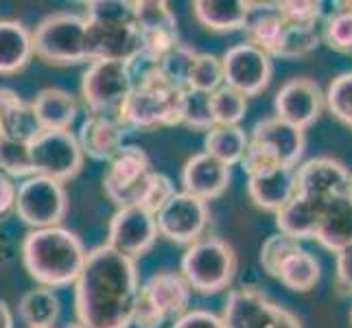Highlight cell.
<instances>
[{"label":"cell","mask_w":352,"mask_h":328,"mask_svg":"<svg viewBox=\"0 0 352 328\" xmlns=\"http://www.w3.org/2000/svg\"><path fill=\"white\" fill-rule=\"evenodd\" d=\"M138 291L136 261L118 254L107 243L94 248L75 281L77 318L94 328H129Z\"/></svg>","instance_id":"obj_1"},{"label":"cell","mask_w":352,"mask_h":328,"mask_svg":"<svg viewBox=\"0 0 352 328\" xmlns=\"http://www.w3.org/2000/svg\"><path fill=\"white\" fill-rule=\"evenodd\" d=\"M86 259L88 252L81 239L62 226L31 230L22 241L24 270L40 287L59 289L75 285Z\"/></svg>","instance_id":"obj_2"},{"label":"cell","mask_w":352,"mask_h":328,"mask_svg":"<svg viewBox=\"0 0 352 328\" xmlns=\"http://www.w3.org/2000/svg\"><path fill=\"white\" fill-rule=\"evenodd\" d=\"M88 62L112 59L133 66L140 62L142 42L133 20V3L125 0H92L86 3Z\"/></svg>","instance_id":"obj_3"},{"label":"cell","mask_w":352,"mask_h":328,"mask_svg":"<svg viewBox=\"0 0 352 328\" xmlns=\"http://www.w3.org/2000/svg\"><path fill=\"white\" fill-rule=\"evenodd\" d=\"M182 103L184 90L173 86L160 70L149 66L133 81L129 99L120 109L118 120L125 129L149 131L155 127L182 125Z\"/></svg>","instance_id":"obj_4"},{"label":"cell","mask_w":352,"mask_h":328,"mask_svg":"<svg viewBox=\"0 0 352 328\" xmlns=\"http://www.w3.org/2000/svg\"><path fill=\"white\" fill-rule=\"evenodd\" d=\"M236 252L219 237H201L190 243L182 256V278L190 291L204 296L221 294L236 276Z\"/></svg>","instance_id":"obj_5"},{"label":"cell","mask_w":352,"mask_h":328,"mask_svg":"<svg viewBox=\"0 0 352 328\" xmlns=\"http://www.w3.org/2000/svg\"><path fill=\"white\" fill-rule=\"evenodd\" d=\"M86 16L59 14L46 16L31 33L33 55L51 66H77L88 62Z\"/></svg>","instance_id":"obj_6"},{"label":"cell","mask_w":352,"mask_h":328,"mask_svg":"<svg viewBox=\"0 0 352 328\" xmlns=\"http://www.w3.org/2000/svg\"><path fill=\"white\" fill-rule=\"evenodd\" d=\"M190 287L171 270L155 272L140 285L131 326L162 328L164 322L182 318L190 305Z\"/></svg>","instance_id":"obj_7"},{"label":"cell","mask_w":352,"mask_h":328,"mask_svg":"<svg viewBox=\"0 0 352 328\" xmlns=\"http://www.w3.org/2000/svg\"><path fill=\"white\" fill-rule=\"evenodd\" d=\"M133 90L131 66L112 59L90 62L81 77V96L90 114L118 118Z\"/></svg>","instance_id":"obj_8"},{"label":"cell","mask_w":352,"mask_h":328,"mask_svg":"<svg viewBox=\"0 0 352 328\" xmlns=\"http://www.w3.org/2000/svg\"><path fill=\"white\" fill-rule=\"evenodd\" d=\"M18 219L33 230L62 226L68 212V195L62 182L44 175H31L18 186L16 210Z\"/></svg>","instance_id":"obj_9"},{"label":"cell","mask_w":352,"mask_h":328,"mask_svg":"<svg viewBox=\"0 0 352 328\" xmlns=\"http://www.w3.org/2000/svg\"><path fill=\"white\" fill-rule=\"evenodd\" d=\"M35 175L68 182L83 168V151L70 129H42L29 144Z\"/></svg>","instance_id":"obj_10"},{"label":"cell","mask_w":352,"mask_h":328,"mask_svg":"<svg viewBox=\"0 0 352 328\" xmlns=\"http://www.w3.org/2000/svg\"><path fill=\"white\" fill-rule=\"evenodd\" d=\"M153 173L147 151L138 144H123L120 151L107 162L103 175V190L118 208L138 206L147 179Z\"/></svg>","instance_id":"obj_11"},{"label":"cell","mask_w":352,"mask_h":328,"mask_svg":"<svg viewBox=\"0 0 352 328\" xmlns=\"http://www.w3.org/2000/svg\"><path fill=\"white\" fill-rule=\"evenodd\" d=\"M133 20L140 33V59L155 66L160 59L179 44L177 18L168 3L162 0H138L133 3Z\"/></svg>","instance_id":"obj_12"},{"label":"cell","mask_w":352,"mask_h":328,"mask_svg":"<svg viewBox=\"0 0 352 328\" xmlns=\"http://www.w3.org/2000/svg\"><path fill=\"white\" fill-rule=\"evenodd\" d=\"M223 86L241 92L243 96H256L272 83L274 64L272 57L254 44H236L228 48L221 57Z\"/></svg>","instance_id":"obj_13"},{"label":"cell","mask_w":352,"mask_h":328,"mask_svg":"<svg viewBox=\"0 0 352 328\" xmlns=\"http://www.w3.org/2000/svg\"><path fill=\"white\" fill-rule=\"evenodd\" d=\"M210 221L208 204L179 190L168 199L160 210L155 212V223L160 237L179 243V245H190L201 239Z\"/></svg>","instance_id":"obj_14"},{"label":"cell","mask_w":352,"mask_h":328,"mask_svg":"<svg viewBox=\"0 0 352 328\" xmlns=\"http://www.w3.org/2000/svg\"><path fill=\"white\" fill-rule=\"evenodd\" d=\"M157 223L155 217L140 206H125L118 208L110 221L107 232V245L123 256L136 261L144 256L157 241Z\"/></svg>","instance_id":"obj_15"},{"label":"cell","mask_w":352,"mask_h":328,"mask_svg":"<svg viewBox=\"0 0 352 328\" xmlns=\"http://www.w3.org/2000/svg\"><path fill=\"white\" fill-rule=\"evenodd\" d=\"M326 105V96L318 81L309 77L289 79L276 94V116L300 129L311 127L320 118Z\"/></svg>","instance_id":"obj_16"},{"label":"cell","mask_w":352,"mask_h":328,"mask_svg":"<svg viewBox=\"0 0 352 328\" xmlns=\"http://www.w3.org/2000/svg\"><path fill=\"white\" fill-rule=\"evenodd\" d=\"M280 305H276L256 287L232 289L226 298L221 324L223 328H270Z\"/></svg>","instance_id":"obj_17"},{"label":"cell","mask_w":352,"mask_h":328,"mask_svg":"<svg viewBox=\"0 0 352 328\" xmlns=\"http://www.w3.org/2000/svg\"><path fill=\"white\" fill-rule=\"evenodd\" d=\"M252 142H258L270 151L280 166H298L307 149V133L287 120L270 116L258 120L250 133Z\"/></svg>","instance_id":"obj_18"},{"label":"cell","mask_w":352,"mask_h":328,"mask_svg":"<svg viewBox=\"0 0 352 328\" xmlns=\"http://www.w3.org/2000/svg\"><path fill=\"white\" fill-rule=\"evenodd\" d=\"M298 193H307L318 199L331 201L344 197L348 190L350 171L346 164L333 157H313L296 168Z\"/></svg>","instance_id":"obj_19"},{"label":"cell","mask_w":352,"mask_h":328,"mask_svg":"<svg viewBox=\"0 0 352 328\" xmlns=\"http://www.w3.org/2000/svg\"><path fill=\"white\" fill-rule=\"evenodd\" d=\"M230 179H232V168L204 151L188 157L184 168H182V188H184V193L206 204L223 195Z\"/></svg>","instance_id":"obj_20"},{"label":"cell","mask_w":352,"mask_h":328,"mask_svg":"<svg viewBox=\"0 0 352 328\" xmlns=\"http://www.w3.org/2000/svg\"><path fill=\"white\" fill-rule=\"evenodd\" d=\"M125 133L127 129L120 125L118 118L88 114V118L81 123L77 140L83 155L99 162H110L123 147Z\"/></svg>","instance_id":"obj_21"},{"label":"cell","mask_w":352,"mask_h":328,"mask_svg":"<svg viewBox=\"0 0 352 328\" xmlns=\"http://www.w3.org/2000/svg\"><path fill=\"white\" fill-rule=\"evenodd\" d=\"M326 204L329 201L307 195V193H296L276 212V226L280 230V234H287L296 241L315 239V232H318L326 210Z\"/></svg>","instance_id":"obj_22"},{"label":"cell","mask_w":352,"mask_h":328,"mask_svg":"<svg viewBox=\"0 0 352 328\" xmlns=\"http://www.w3.org/2000/svg\"><path fill=\"white\" fill-rule=\"evenodd\" d=\"M298 168V166H296ZM294 166H276L248 177V193L252 201L263 210L278 212L298 193Z\"/></svg>","instance_id":"obj_23"},{"label":"cell","mask_w":352,"mask_h":328,"mask_svg":"<svg viewBox=\"0 0 352 328\" xmlns=\"http://www.w3.org/2000/svg\"><path fill=\"white\" fill-rule=\"evenodd\" d=\"M40 131L31 103L24 101L16 90L0 86V136L31 142Z\"/></svg>","instance_id":"obj_24"},{"label":"cell","mask_w":352,"mask_h":328,"mask_svg":"<svg viewBox=\"0 0 352 328\" xmlns=\"http://www.w3.org/2000/svg\"><path fill=\"white\" fill-rule=\"evenodd\" d=\"M287 27V20L278 9V3H250V14L245 22L248 44L258 46L272 57Z\"/></svg>","instance_id":"obj_25"},{"label":"cell","mask_w":352,"mask_h":328,"mask_svg":"<svg viewBox=\"0 0 352 328\" xmlns=\"http://www.w3.org/2000/svg\"><path fill=\"white\" fill-rule=\"evenodd\" d=\"M40 129H70L79 114V103L62 88H44L31 101Z\"/></svg>","instance_id":"obj_26"},{"label":"cell","mask_w":352,"mask_h":328,"mask_svg":"<svg viewBox=\"0 0 352 328\" xmlns=\"http://www.w3.org/2000/svg\"><path fill=\"white\" fill-rule=\"evenodd\" d=\"M192 14L210 31H243L250 14V3L248 0H195Z\"/></svg>","instance_id":"obj_27"},{"label":"cell","mask_w":352,"mask_h":328,"mask_svg":"<svg viewBox=\"0 0 352 328\" xmlns=\"http://www.w3.org/2000/svg\"><path fill=\"white\" fill-rule=\"evenodd\" d=\"M33 57L31 31L18 20H0V75H16Z\"/></svg>","instance_id":"obj_28"},{"label":"cell","mask_w":352,"mask_h":328,"mask_svg":"<svg viewBox=\"0 0 352 328\" xmlns=\"http://www.w3.org/2000/svg\"><path fill=\"white\" fill-rule=\"evenodd\" d=\"M315 239L335 254L352 245V201L346 195L326 204Z\"/></svg>","instance_id":"obj_29"},{"label":"cell","mask_w":352,"mask_h":328,"mask_svg":"<svg viewBox=\"0 0 352 328\" xmlns=\"http://www.w3.org/2000/svg\"><path fill=\"white\" fill-rule=\"evenodd\" d=\"M62 305L53 289L38 287L27 291L20 298L18 315L27 324V328H55V322L59 320Z\"/></svg>","instance_id":"obj_30"},{"label":"cell","mask_w":352,"mask_h":328,"mask_svg":"<svg viewBox=\"0 0 352 328\" xmlns=\"http://www.w3.org/2000/svg\"><path fill=\"white\" fill-rule=\"evenodd\" d=\"M276 278L280 281L287 289L291 291H311L322 278V265L320 261L313 256L311 252L305 248H300L298 252L289 254L283 261V265L278 267Z\"/></svg>","instance_id":"obj_31"},{"label":"cell","mask_w":352,"mask_h":328,"mask_svg":"<svg viewBox=\"0 0 352 328\" xmlns=\"http://www.w3.org/2000/svg\"><path fill=\"white\" fill-rule=\"evenodd\" d=\"M248 144H250V136L245 133V129H241L239 125L236 127L214 125L210 131H206V136H204V153L217 157L219 162L232 168L234 164L243 160Z\"/></svg>","instance_id":"obj_32"},{"label":"cell","mask_w":352,"mask_h":328,"mask_svg":"<svg viewBox=\"0 0 352 328\" xmlns=\"http://www.w3.org/2000/svg\"><path fill=\"white\" fill-rule=\"evenodd\" d=\"M320 40H322V35L318 31V24L287 22L283 38H280V42H278L272 57H283V59L305 57L318 48Z\"/></svg>","instance_id":"obj_33"},{"label":"cell","mask_w":352,"mask_h":328,"mask_svg":"<svg viewBox=\"0 0 352 328\" xmlns=\"http://www.w3.org/2000/svg\"><path fill=\"white\" fill-rule=\"evenodd\" d=\"M210 109L214 125L236 127L248 114V99L241 92L221 86L210 94Z\"/></svg>","instance_id":"obj_34"},{"label":"cell","mask_w":352,"mask_h":328,"mask_svg":"<svg viewBox=\"0 0 352 328\" xmlns=\"http://www.w3.org/2000/svg\"><path fill=\"white\" fill-rule=\"evenodd\" d=\"M195 59H197V51H195V48H190L188 44H182L179 42L153 68L160 70L162 75L173 83V86L186 90V86H188V75H190L192 64H195Z\"/></svg>","instance_id":"obj_35"},{"label":"cell","mask_w":352,"mask_h":328,"mask_svg":"<svg viewBox=\"0 0 352 328\" xmlns=\"http://www.w3.org/2000/svg\"><path fill=\"white\" fill-rule=\"evenodd\" d=\"M342 9H333L324 16V33L331 48L339 53H352V5H339Z\"/></svg>","instance_id":"obj_36"},{"label":"cell","mask_w":352,"mask_h":328,"mask_svg":"<svg viewBox=\"0 0 352 328\" xmlns=\"http://www.w3.org/2000/svg\"><path fill=\"white\" fill-rule=\"evenodd\" d=\"M29 144L31 142L0 136V171H3L5 175H9L11 179L35 175L33 164H31Z\"/></svg>","instance_id":"obj_37"},{"label":"cell","mask_w":352,"mask_h":328,"mask_svg":"<svg viewBox=\"0 0 352 328\" xmlns=\"http://www.w3.org/2000/svg\"><path fill=\"white\" fill-rule=\"evenodd\" d=\"M221 86H223L221 57L210 55V53H197V59H195V64H192L190 75H188L186 90H199L206 94H212Z\"/></svg>","instance_id":"obj_38"},{"label":"cell","mask_w":352,"mask_h":328,"mask_svg":"<svg viewBox=\"0 0 352 328\" xmlns=\"http://www.w3.org/2000/svg\"><path fill=\"white\" fill-rule=\"evenodd\" d=\"M182 125L197 131H210L214 127L210 94L199 90H184V103H182Z\"/></svg>","instance_id":"obj_39"},{"label":"cell","mask_w":352,"mask_h":328,"mask_svg":"<svg viewBox=\"0 0 352 328\" xmlns=\"http://www.w3.org/2000/svg\"><path fill=\"white\" fill-rule=\"evenodd\" d=\"M326 96V105L337 120L352 129V72H344L333 79Z\"/></svg>","instance_id":"obj_40"},{"label":"cell","mask_w":352,"mask_h":328,"mask_svg":"<svg viewBox=\"0 0 352 328\" xmlns=\"http://www.w3.org/2000/svg\"><path fill=\"white\" fill-rule=\"evenodd\" d=\"M302 245H300V241L296 239H291L287 234H274L270 237L265 243H263V248H261V265H263V270L274 276L278 274V267L283 265V261L289 256V254H294L298 252Z\"/></svg>","instance_id":"obj_41"},{"label":"cell","mask_w":352,"mask_h":328,"mask_svg":"<svg viewBox=\"0 0 352 328\" xmlns=\"http://www.w3.org/2000/svg\"><path fill=\"white\" fill-rule=\"evenodd\" d=\"M175 184L173 179L160 173V171H153L147 179V186L142 190V197L138 201L140 208H144L147 212H151L155 217V212L162 208V206L175 195Z\"/></svg>","instance_id":"obj_42"},{"label":"cell","mask_w":352,"mask_h":328,"mask_svg":"<svg viewBox=\"0 0 352 328\" xmlns=\"http://www.w3.org/2000/svg\"><path fill=\"white\" fill-rule=\"evenodd\" d=\"M278 9L287 22L296 24H320L326 16L324 3H315V0H283L278 3Z\"/></svg>","instance_id":"obj_43"},{"label":"cell","mask_w":352,"mask_h":328,"mask_svg":"<svg viewBox=\"0 0 352 328\" xmlns=\"http://www.w3.org/2000/svg\"><path fill=\"white\" fill-rule=\"evenodd\" d=\"M171 328H223V324L219 315L204 309H192L177 318Z\"/></svg>","instance_id":"obj_44"},{"label":"cell","mask_w":352,"mask_h":328,"mask_svg":"<svg viewBox=\"0 0 352 328\" xmlns=\"http://www.w3.org/2000/svg\"><path fill=\"white\" fill-rule=\"evenodd\" d=\"M16 197H18V184L0 171V221H5L16 210Z\"/></svg>","instance_id":"obj_45"},{"label":"cell","mask_w":352,"mask_h":328,"mask_svg":"<svg viewBox=\"0 0 352 328\" xmlns=\"http://www.w3.org/2000/svg\"><path fill=\"white\" fill-rule=\"evenodd\" d=\"M337 287L342 294H352V245L337 254Z\"/></svg>","instance_id":"obj_46"},{"label":"cell","mask_w":352,"mask_h":328,"mask_svg":"<svg viewBox=\"0 0 352 328\" xmlns=\"http://www.w3.org/2000/svg\"><path fill=\"white\" fill-rule=\"evenodd\" d=\"M270 328H302V324L289 309L280 307V311H278L276 320H274V324Z\"/></svg>","instance_id":"obj_47"},{"label":"cell","mask_w":352,"mask_h":328,"mask_svg":"<svg viewBox=\"0 0 352 328\" xmlns=\"http://www.w3.org/2000/svg\"><path fill=\"white\" fill-rule=\"evenodd\" d=\"M14 326H16L14 313H11L5 300H0V328H14Z\"/></svg>","instance_id":"obj_48"},{"label":"cell","mask_w":352,"mask_h":328,"mask_svg":"<svg viewBox=\"0 0 352 328\" xmlns=\"http://www.w3.org/2000/svg\"><path fill=\"white\" fill-rule=\"evenodd\" d=\"M66 328H94V326H90V324H83V322H72V324H68Z\"/></svg>","instance_id":"obj_49"},{"label":"cell","mask_w":352,"mask_h":328,"mask_svg":"<svg viewBox=\"0 0 352 328\" xmlns=\"http://www.w3.org/2000/svg\"><path fill=\"white\" fill-rule=\"evenodd\" d=\"M346 197L352 201V173H350V179H348V190H346Z\"/></svg>","instance_id":"obj_50"},{"label":"cell","mask_w":352,"mask_h":328,"mask_svg":"<svg viewBox=\"0 0 352 328\" xmlns=\"http://www.w3.org/2000/svg\"><path fill=\"white\" fill-rule=\"evenodd\" d=\"M350 324H352V311H350Z\"/></svg>","instance_id":"obj_51"}]
</instances>
